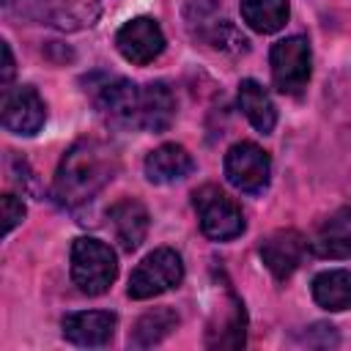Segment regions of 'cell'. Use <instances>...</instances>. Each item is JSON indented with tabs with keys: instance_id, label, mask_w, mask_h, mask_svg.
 I'll return each instance as SVG.
<instances>
[{
	"instance_id": "obj_1",
	"label": "cell",
	"mask_w": 351,
	"mask_h": 351,
	"mask_svg": "<svg viewBox=\"0 0 351 351\" xmlns=\"http://www.w3.org/2000/svg\"><path fill=\"white\" fill-rule=\"evenodd\" d=\"M118 173V154L99 137H80L60 159L52 181V197L63 208L93 200Z\"/></svg>"
},
{
	"instance_id": "obj_2",
	"label": "cell",
	"mask_w": 351,
	"mask_h": 351,
	"mask_svg": "<svg viewBox=\"0 0 351 351\" xmlns=\"http://www.w3.org/2000/svg\"><path fill=\"white\" fill-rule=\"evenodd\" d=\"M11 8L25 22H36L69 33L90 27L101 14L99 0H11Z\"/></svg>"
},
{
	"instance_id": "obj_3",
	"label": "cell",
	"mask_w": 351,
	"mask_h": 351,
	"mask_svg": "<svg viewBox=\"0 0 351 351\" xmlns=\"http://www.w3.org/2000/svg\"><path fill=\"white\" fill-rule=\"evenodd\" d=\"M118 277L115 252L99 239H74L71 280L85 296H101Z\"/></svg>"
},
{
	"instance_id": "obj_4",
	"label": "cell",
	"mask_w": 351,
	"mask_h": 351,
	"mask_svg": "<svg viewBox=\"0 0 351 351\" xmlns=\"http://www.w3.org/2000/svg\"><path fill=\"white\" fill-rule=\"evenodd\" d=\"M192 206L197 211L200 230L211 241H230V239L244 233V214H241V208L219 186L206 184V186L195 189Z\"/></svg>"
},
{
	"instance_id": "obj_5",
	"label": "cell",
	"mask_w": 351,
	"mask_h": 351,
	"mask_svg": "<svg viewBox=\"0 0 351 351\" xmlns=\"http://www.w3.org/2000/svg\"><path fill=\"white\" fill-rule=\"evenodd\" d=\"M184 280V261L176 250L170 247H159L154 252H148L137 269L129 277V296L132 299H154L165 291L178 288V282Z\"/></svg>"
},
{
	"instance_id": "obj_6",
	"label": "cell",
	"mask_w": 351,
	"mask_h": 351,
	"mask_svg": "<svg viewBox=\"0 0 351 351\" xmlns=\"http://www.w3.org/2000/svg\"><path fill=\"white\" fill-rule=\"evenodd\" d=\"M225 178L244 195H261L271 178V159L261 145L241 140L225 154Z\"/></svg>"
},
{
	"instance_id": "obj_7",
	"label": "cell",
	"mask_w": 351,
	"mask_h": 351,
	"mask_svg": "<svg viewBox=\"0 0 351 351\" xmlns=\"http://www.w3.org/2000/svg\"><path fill=\"white\" fill-rule=\"evenodd\" d=\"M271 80L280 93H299L310 80V41L304 36H288L271 47Z\"/></svg>"
},
{
	"instance_id": "obj_8",
	"label": "cell",
	"mask_w": 351,
	"mask_h": 351,
	"mask_svg": "<svg viewBox=\"0 0 351 351\" xmlns=\"http://www.w3.org/2000/svg\"><path fill=\"white\" fill-rule=\"evenodd\" d=\"M47 121L44 99L30 85H14L3 90V126L11 134L33 137Z\"/></svg>"
},
{
	"instance_id": "obj_9",
	"label": "cell",
	"mask_w": 351,
	"mask_h": 351,
	"mask_svg": "<svg viewBox=\"0 0 351 351\" xmlns=\"http://www.w3.org/2000/svg\"><path fill=\"white\" fill-rule=\"evenodd\" d=\"M93 104L118 126L137 129V101H140V85L123 80V77H104L99 85H90Z\"/></svg>"
},
{
	"instance_id": "obj_10",
	"label": "cell",
	"mask_w": 351,
	"mask_h": 351,
	"mask_svg": "<svg viewBox=\"0 0 351 351\" xmlns=\"http://www.w3.org/2000/svg\"><path fill=\"white\" fill-rule=\"evenodd\" d=\"M115 47L118 52L137 66H145L156 60L165 49V33L151 16H134L129 19L118 33H115Z\"/></svg>"
},
{
	"instance_id": "obj_11",
	"label": "cell",
	"mask_w": 351,
	"mask_h": 351,
	"mask_svg": "<svg viewBox=\"0 0 351 351\" xmlns=\"http://www.w3.org/2000/svg\"><path fill=\"white\" fill-rule=\"evenodd\" d=\"M304 250H307V241H304V236H302L299 230H293V228L274 230V233L266 236V239L261 241V247H258V252H261L266 269L274 274V280H288V277L299 269V263H302V258H304Z\"/></svg>"
},
{
	"instance_id": "obj_12",
	"label": "cell",
	"mask_w": 351,
	"mask_h": 351,
	"mask_svg": "<svg viewBox=\"0 0 351 351\" xmlns=\"http://www.w3.org/2000/svg\"><path fill=\"white\" fill-rule=\"evenodd\" d=\"M115 324L118 315L110 310H82V313H69L63 315L60 326H63V337L74 346H85V348H96L112 340L115 335Z\"/></svg>"
},
{
	"instance_id": "obj_13",
	"label": "cell",
	"mask_w": 351,
	"mask_h": 351,
	"mask_svg": "<svg viewBox=\"0 0 351 351\" xmlns=\"http://www.w3.org/2000/svg\"><path fill=\"white\" fill-rule=\"evenodd\" d=\"M176 118V96L167 82L140 85L137 101V129L143 132H165Z\"/></svg>"
},
{
	"instance_id": "obj_14",
	"label": "cell",
	"mask_w": 351,
	"mask_h": 351,
	"mask_svg": "<svg viewBox=\"0 0 351 351\" xmlns=\"http://www.w3.org/2000/svg\"><path fill=\"white\" fill-rule=\"evenodd\" d=\"M310 250L318 258H351V208L343 206L337 211H332L315 230Z\"/></svg>"
},
{
	"instance_id": "obj_15",
	"label": "cell",
	"mask_w": 351,
	"mask_h": 351,
	"mask_svg": "<svg viewBox=\"0 0 351 351\" xmlns=\"http://www.w3.org/2000/svg\"><path fill=\"white\" fill-rule=\"evenodd\" d=\"M195 170L192 154L178 143H165L145 156V178L151 184H176Z\"/></svg>"
},
{
	"instance_id": "obj_16",
	"label": "cell",
	"mask_w": 351,
	"mask_h": 351,
	"mask_svg": "<svg viewBox=\"0 0 351 351\" xmlns=\"http://www.w3.org/2000/svg\"><path fill=\"white\" fill-rule=\"evenodd\" d=\"M148 222H151L148 208L137 197H123L110 206V225L126 252H132L143 244V239L148 233Z\"/></svg>"
},
{
	"instance_id": "obj_17",
	"label": "cell",
	"mask_w": 351,
	"mask_h": 351,
	"mask_svg": "<svg viewBox=\"0 0 351 351\" xmlns=\"http://www.w3.org/2000/svg\"><path fill=\"white\" fill-rule=\"evenodd\" d=\"M239 107L261 134H269L277 126V107L261 82L255 80L239 82Z\"/></svg>"
},
{
	"instance_id": "obj_18",
	"label": "cell",
	"mask_w": 351,
	"mask_h": 351,
	"mask_svg": "<svg viewBox=\"0 0 351 351\" xmlns=\"http://www.w3.org/2000/svg\"><path fill=\"white\" fill-rule=\"evenodd\" d=\"M313 299L318 307H324L329 313L351 310V271L348 269H329V271L315 274Z\"/></svg>"
},
{
	"instance_id": "obj_19",
	"label": "cell",
	"mask_w": 351,
	"mask_h": 351,
	"mask_svg": "<svg viewBox=\"0 0 351 351\" xmlns=\"http://www.w3.org/2000/svg\"><path fill=\"white\" fill-rule=\"evenodd\" d=\"M176 326H178V315L170 307H156L134 324V329L129 335V346L132 348H151V346L162 343Z\"/></svg>"
},
{
	"instance_id": "obj_20",
	"label": "cell",
	"mask_w": 351,
	"mask_h": 351,
	"mask_svg": "<svg viewBox=\"0 0 351 351\" xmlns=\"http://www.w3.org/2000/svg\"><path fill=\"white\" fill-rule=\"evenodd\" d=\"M239 8L255 33H277L288 22V0H241Z\"/></svg>"
},
{
	"instance_id": "obj_21",
	"label": "cell",
	"mask_w": 351,
	"mask_h": 351,
	"mask_svg": "<svg viewBox=\"0 0 351 351\" xmlns=\"http://www.w3.org/2000/svg\"><path fill=\"white\" fill-rule=\"evenodd\" d=\"M206 38L214 49H222V52H230V55H241L250 49V41L247 36H241L228 19H214V16H206Z\"/></svg>"
},
{
	"instance_id": "obj_22",
	"label": "cell",
	"mask_w": 351,
	"mask_h": 351,
	"mask_svg": "<svg viewBox=\"0 0 351 351\" xmlns=\"http://www.w3.org/2000/svg\"><path fill=\"white\" fill-rule=\"evenodd\" d=\"M25 219V203L16 195H3V236H8Z\"/></svg>"
},
{
	"instance_id": "obj_23",
	"label": "cell",
	"mask_w": 351,
	"mask_h": 351,
	"mask_svg": "<svg viewBox=\"0 0 351 351\" xmlns=\"http://www.w3.org/2000/svg\"><path fill=\"white\" fill-rule=\"evenodd\" d=\"M11 77H14V55H11L8 41H3V74H0L3 85H8V82H11Z\"/></svg>"
}]
</instances>
